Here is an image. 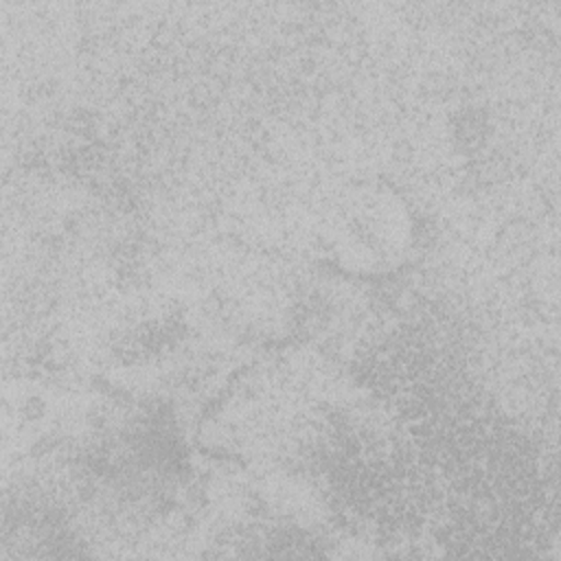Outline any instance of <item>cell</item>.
<instances>
[{"mask_svg":"<svg viewBox=\"0 0 561 561\" xmlns=\"http://www.w3.org/2000/svg\"><path fill=\"white\" fill-rule=\"evenodd\" d=\"M410 234L405 208L388 195L368 197V206L351 215L346 234L337 245L344 261L362 270H386L405 250Z\"/></svg>","mask_w":561,"mask_h":561,"instance_id":"obj_1","label":"cell"}]
</instances>
